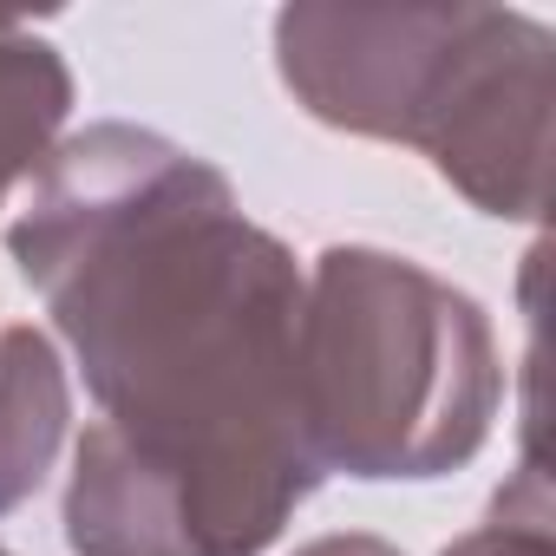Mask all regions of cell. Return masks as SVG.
Segmentation results:
<instances>
[{"instance_id":"4","label":"cell","mask_w":556,"mask_h":556,"mask_svg":"<svg viewBox=\"0 0 556 556\" xmlns=\"http://www.w3.org/2000/svg\"><path fill=\"white\" fill-rule=\"evenodd\" d=\"M66 413L73 400L60 348L27 321L0 328V517L47 484L66 445Z\"/></svg>"},{"instance_id":"7","label":"cell","mask_w":556,"mask_h":556,"mask_svg":"<svg viewBox=\"0 0 556 556\" xmlns=\"http://www.w3.org/2000/svg\"><path fill=\"white\" fill-rule=\"evenodd\" d=\"M295 556H400L387 536H367V530H334V536H315L302 543Z\"/></svg>"},{"instance_id":"1","label":"cell","mask_w":556,"mask_h":556,"mask_svg":"<svg viewBox=\"0 0 556 556\" xmlns=\"http://www.w3.org/2000/svg\"><path fill=\"white\" fill-rule=\"evenodd\" d=\"M8 249L99 419L73 452L79 556H262L321 484L295 400L302 268L229 177L144 125H86Z\"/></svg>"},{"instance_id":"3","label":"cell","mask_w":556,"mask_h":556,"mask_svg":"<svg viewBox=\"0 0 556 556\" xmlns=\"http://www.w3.org/2000/svg\"><path fill=\"white\" fill-rule=\"evenodd\" d=\"M497 393L484 308L413 255L348 242L302 275L295 400L321 478H445L491 439Z\"/></svg>"},{"instance_id":"6","label":"cell","mask_w":556,"mask_h":556,"mask_svg":"<svg viewBox=\"0 0 556 556\" xmlns=\"http://www.w3.org/2000/svg\"><path fill=\"white\" fill-rule=\"evenodd\" d=\"M439 556H556L549 543V491H543V471L523 465L510 491H497L491 517L478 530H465L458 543H445Z\"/></svg>"},{"instance_id":"5","label":"cell","mask_w":556,"mask_h":556,"mask_svg":"<svg viewBox=\"0 0 556 556\" xmlns=\"http://www.w3.org/2000/svg\"><path fill=\"white\" fill-rule=\"evenodd\" d=\"M73 112V73L53 40L21 21H0V210L8 197L47 170Z\"/></svg>"},{"instance_id":"2","label":"cell","mask_w":556,"mask_h":556,"mask_svg":"<svg viewBox=\"0 0 556 556\" xmlns=\"http://www.w3.org/2000/svg\"><path fill=\"white\" fill-rule=\"evenodd\" d=\"M275 73L334 131L413 144L484 216L549 203V27L510 8H282Z\"/></svg>"},{"instance_id":"8","label":"cell","mask_w":556,"mask_h":556,"mask_svg":"<svg viewBox=\"0 0 556 556\" xmlns=\"http://www.w3.org/2000/svg\"><path fill=\"white\" fill-rule=\"evenodd\" d=\"M0 556H8V549H0Z\"/></svg>"}]
</instances>
